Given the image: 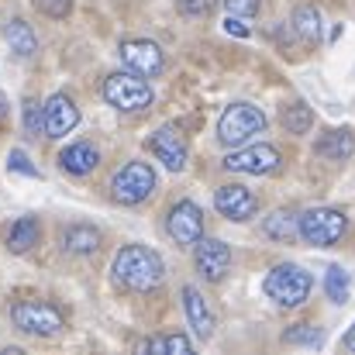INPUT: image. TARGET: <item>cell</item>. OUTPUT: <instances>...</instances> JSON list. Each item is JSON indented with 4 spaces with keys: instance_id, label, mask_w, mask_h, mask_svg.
I'll use <instances>...</instances> for the list:
<instances>
[{
    "instance_id": "obj_19",
    "label": "cell",
    "mask_w": 355,
    "mask_h": 355,
    "mask_svg": "<svg viewBox=\"0 0 355 355\" xmlns=\"http://www.w3.org/2000/svg\"><path fill=\"white\" fill-rule=\"evenodd\" d=\"M262 232L266 238H276V241H293V238H300V214L290 207H279L262 221Z\"/></svg>"
},
{
    "instance_id": "obj_21",
    "label": "cell",
    "mask_w": 355,
    "mask_h": 355,
    "mask_svg": "<svg viewBox=\"0 0 355 355\" xmlns=\"http://www.w3.org/2000/svg\"><path fill=\"white\" fill-rule=\"evenodd\" d=\"M38 238H42V228H38L35 218H17L10 225V232H7V248L14 255H24V252H31L38 245Z\"/></svg>"
},
{
    "instance_id": "obj_18",
    "label": "cell",
    "mask_w": 355,
    "mask_h": 355,
    "mask_svg": "<svg viewBox=\"0 0 355 355\" xmlns=\"http://www.w3.org/2000/svg\"><path fill=\"white\" fill-rule=\"evenodd\" d=\"M3 38H7V45H10V52H14L17 59H31V55L38 52V38H35L31 24H28V21H21V17L7 21Z\"/></svg>"
},
{
    "instance_id": "obj_28",
    "label": "cell",
    "mask_w": 355,
    "mask_h": 355,
    "mask_svg": "<svg viewBox=\"0 0 355 355\" xmlns=\"http://www.w3.org/2000/svg\"><path fill=\"white\" fill-rule=\"evenodd\" d=\"M176 7L183 17H211L218 0H176Z\"/></svg>"
},
{
    "instance_id": "obj_6",
    "label": "cell",
    "mask_w": 355,
    "mask_h": 355,
    "mask_svg": "<svg viewBox=\"0 0 355 355\" xmlns=\"http://www.w3.org/2000/svg\"><path fill=\"white\" fill-rule=\"evenodd\" d=\"M349 221L338 207H311L300 214V238L314 248H328L345 235Z\"/></svg>"
},
{
    "instance_id": "obj_15",
    "label": "cell",
    "mask_w": 355,
    "mask_h": 355,
    "mask_svg": "<svg viewBox=\"0 0 355 355\" xmlns=\"http://www.w3.org/2000/svg\"><path fill=\"white\" fill-rule=\"evenodd\" d=\"M180 300H183V314H187V321H190V328H193V335L197 338H211L214 335V314H211V307H207V300H204V293L197 290V286H183V293H180Z\"/></svg>"
},
{
    "instance_id": "obj_12",
    "label": "cell",
    "mask_w": 355,
    "mask_h": 355,
    "mask_svg": "<svg viewBox=\"0 0 355 355\" xmlns=\"http://www.w3.org/2000/svg\"><path fill=\"white\" fill-rule=\"evenodd\" d=\"M214 207H218L228 221H248V218H255L259 200H255L252 190H245V187H238V183H225V187L214 190Z\"/></svg>"
},
{
    "instance_id": "obj_4",
    "label": "cell",
    "mask_w": 355,
    "mask_h": 355,
    "mask_svg": "<svg viewBox=\"0 0 355 355\" xmlns=\"http://www.w3.org/2000/svg\"><path fill=\"white\" fill-rule=\"evenodd\" d=\"M10 321H14L17 331L38 335V338H52L66 328V318L45 300H17L10 307Z\"/></svg>"
},
{
    "instance_id": "obj_22",
    "label": "cell",
    "mask_w": 355,
    "mask_h": 355,
    "mask_svg": "<svg viewBox=\"0 0 355 355\" xmlns=\"http://www.w3.org/2000/svg\"><path fill=\"white\" fill-rule=\"evenodd\" d=\"M293 31L307 42V45H318L321 42V14L314 3H297L293 7Z\"/></svg>"
},
{
    "instance_id": "obj_30",
    "label": "cell",
    "mask_w": 355,
    "mask_h": 355,
    "mask_svg": "<svg viewBox=\"0 0 355 355\" xmlns=\"http://www.w3.org/2000/svg\"><path fill=\"white\" fill-rule=\"evenodd\" d=\"M35 7H38L45 17H69L73 0H35Z\"/></svg>"
},
{
    "instance_id": "obj_24",
    "label": "cell",
    "mask_w": 355,
    "mask_h": 355,
    "mask_svg": "<svg viewBox=\"0 0 355 355\" xmlns=\"http://www.w3.org/2000/svg\"><path fill=\"white\" fill-rule=\"evenodd\" d=\"M311 124H314V111H311L304 101H297V104H290V107L283 111V128H286L290 135H304V131H311Z\"/></svg>"
},
{
    "instance_id": "obj_17",
    "label": "cell",
    "mask_w": 355,
    "mask_h": 355,
    "mask_svg": "<svg viewBox=\"0 0 355 355\" xmlns=\"http://www.w3.org/2000/svg\"><path fill=\"white\" fill-rule=\"evenodd\" d=\"M101 245H104V235L94 225H69L62 232V248L69 255H94Z\"/></svg>"
},
{
    "instance_id": "obj_25",
    "label": "cell",
    "mask_w": 355,
    "mask_h": 355,
    "mask_svg": "<svg viewBox=\"0 0 355 355\" xmlns=\"http://www.w3.org/2000/svg\"><path fill=\"white\" fill-rule=\"evenodd\" d=\"M324 293H328L331 304H345L349 300V272L342 266H331L324 272Z\"/></svg>"
},
{
    "instance_id": "obj_2",
    "label": "cell",
    "mask_w": 355,
    "mask_h": 355,
    "mask_svg": "<svg viewBox=\"0 0 355 355\" xmlns=\"http://www.w3.org/2000/svg\"><path fill=\"white\" fill-rule=\"evenodd\" d=\"M311 290H314V276L304 266H297V262H279L262 279V293L272 304H279V307H300V304H307Z\"/></svg>"
},
{
    "instance_id": "obj_5",
    "label": "cell",
    "mask_w": 355,
    "mask_h": 355,
    "mask_svg": "<svg viewBox=\"0 0 355 355\" xmlns=\"http://www.w3.org/2000/svg\"><path fill=\"white\" fill-rule=\"evenodd\" d=\"M152 190H155V173H152L148 162H138V159L124 162L118 169V176L111 180V197L124 207H135V204L148 200Z\"/></svg>"
},
{
    "instance_id": "obj_29",
    "label": "cell",
    "mask_w": 355,
    "mask_h": 355,
    "mask_svg": "<svg viewBox=\"0 0 355 355\" xmlns=\"http://www.w3.org/2000/svg\"><path fill=\"white\" fill-rule=\"evenodd\" d=\"M7 169H10V173H24V176L38 180V166H31V159H28L21 148H14V152L7 155Z\"/></svg>"
},
{
    "instance_id": "obj_26",
    "label": "cell",
    "mask_w": 355,
    "mask_h": 355,
    "mask_svg": "<svg viewBox=\"0 0 355 355\" xmlns=\"http://www.w3.org/2000/svg\"><path fill=\"white\" fill-rule=\"evenodd\" d=\"M283 342H286V345H304V349H321V345H324V335H321V328H314V324H293V328L283 335Z\"/></svg>"
},
{
    "instance_id": "obj_23",
    "label": "cell",
    "mask_w": 355,
    "mask_h": 355,
    "mask_svg": "<svg viewBox=\"0 0 355 355\" xmlns=\"http://www.w3.org/2000/svg\"><path fill=\"white\" fill-rule=\"evenodd\" d=\"M141 352H152V355H162V352L187 355V352H193V342H190L187 335H152L148 342H141Z\"/></svg>"
},
{
    "instance_id": "obj_8",
    "label": "cell",
    "mask_w": 355,
    "mask_h": 355,
    "mask_svg": "<svg viewBox=\"0 0 355 355\" xmlns=\"http://www.w3.org/2000/svg\"><path fill=\"white\" fill-rule=\"evenodd\" d=\"M121 62H124L131 73L145 76V80H152V76H159V73L166 69L162 45L152 42V38H128V42H121Z\"/></svg>"
},
{
    "instance_id": "obj_1",
    "label": "cell",
    "mask_w": 355,
    "mask_h": 355,
    "mask_svg": "<svg viewBox=\"0 0 355 355\" xmlns=\"http://www.w3.org/2000/svg\"><path fill=\"white\" fill-rule=\"evenodd\" d=\"M111 269L121 286H128L135 293H148V290L162 286V279H166V262L148 245H121Z\"/></svg>"
},
{
    "instance_id": "obj_10",
    "label": "cell",
    "mask_w": 355,
    "mask_h": 355,
    "mask_svg": "<svg viewBox=\"0 0 355 355\" xmlns=\"http://www.w3.org/2000/svg\"><path fill=\"white\" fill-rule=\"evenodd\" d=\"M228 173H248V176H269L279 169V152L272 145H245L221 162Z\"/></svg>"
},
{
    "instance_id": "obj_11",
    "label": "cell",
    "mask_w": 355,
    "mask_h": 355,
    "mask_svg": "<svg viewBox=\"0 0 355 355\" xmlns=\"http://www.w3.org/2000/svg\"><path fill=\"white\" fill-rule=\"evenodd\" d=\"M193 266L207 283H221L225 272L232 269V248L221 238H200L193 245Z\"/></svg>"
},
{
    "instance_id": "obj_20",
    "label": "cell",
    "mask_w": 355,
    "mask_h": 355,
    "mask_svg": "<svg viewBox=\"0 0 355 355\" xmlns=\"http://www.w3.org/2000/svg\"><path fill=\"white\" fill-rule=\"evenodd\" d=\"M352 152H355V135L349 128L328 131V135L318 141V155H321V159H331V162H345V159H352Z\"/></svg>"
},
{
    "instance_id": "obj_9",
    "label": "cell",
    "mask_w": 355,
    "mask_h": 355,
    "mask_svg": "<svg viewBox=\"0 0 355 355\" xmlns=\"http://www.w3.org/2000/svg\"><path fill=\"white\" fill-rule=\"evenodd\" d=\"M166 232L180 248H193L204 238V211L193 200H180L173 204L169 218H166Z\"/></svg>"
},
{
    "instance_id": "obj_16",
    "label": "cell",
    "mask_w": 355,
    "mask_h": 355,
    "mask_svg": "<svg viewBox=\"0 0 355 355\" xmlns=\"http://www.w3.org/2000/svg\"><path fill=\"white\" fill-rule=\"evenodd\" d=\"M59 166L69 176H90L101 166V148L94 141H73V145H66L59 152Z\"/></svg>"
},
{
    "instance_id": "obj_33",
    "label": "cell",
    "mask_w": 355,
    "mask_h": 355,
    "mask_svg": "<svg viewBox=\"0 0 355 355\" xmlns=\"http://www.w3.org/2000/svg\"><path fill=\"white\" fill-rule=\"evenodd\" d=\"M342 345H345L349 352H355V321H352V328H349V331L342 335Z\"/></svg>"
},
{
    "instance_id": "obj_13",
    "label": "cell",
    "mask_w": 355,
    "mask_h": 355,
    "mask_svg": "<svg viewBox=\"0 0 355 355\" xmlns=\"http://www.w3.org/2000/svg\"><path fill=\"white\" fill-rule=\"evenodd\" d=\"M42 107H45V138H62L80 124V111L69 94H52Z\"/></svg>"
},
{
    "instance_id": "obj_3",
    "label": "cell",
    "mask_w": 355,
    "mask_h": 355,
    "mask_svg": "<svg viewBox=\"0 0 355 355\" xmlns=\"http://www.w3.org/2000/svg\"><path fill=\"white\" fill-rule=\"evenodd\" d=\"M104 101L111 107H118L124 114H135V111H145L152 104V87L145 76L138 73H107L104 76Z\"/></svg>"
},
{
    "instance_id": "obj_32",
    "label": "cell",
    "mask_w": 355,
    "mask_h": 355,
    "mask_svg": "<svg viewBox=\"0 0 355 355\" xmlns=\"http://www.w3.org/2000/svg\"><path fill=\"white\" fill-rule=\"evenodd\" d=\"M225 31L235 35V38H248V24H241L238 14H228V17H225Z\"/></svg>"
},
{
    "instance_id": "obj_7",
    "label": "cell",
    "mask_w": 355,
    "mask_h": 355,
    "mask_svg": "<svg viewBox=\"0 0 355 355\" xmlns=\"http://www.w3.org/2000/svg\"><path fill=\"white\" fill-rule=\"evenodd\" d=\"M259 131H266V114L255 104H232L218 121V141L221 145H245Z\"/></svg>"
},
{
    "instance_id": "obj_31",
    "label": "cell",
    "mask_w": 355,
    "mask_h": 355,
    "mask_svg": "<svg viewBox=\"0 0 355 355\" xmlns=\"http://www.w3.org/2000/svg\"><path fill=\"white\" fill-rule=\"evenodd\" d=\"M228 14H238V17H255L259 14V0H225Z\"/></svg>"
},
{
    "instance_id": "obj_34",
    "label": "cell",
    "mask_w": 355,
    "mask_h": 355,
    "mask_svg": "<svg viewBox=\"0 0 355 355\" xmlns=\"http://www.w3.org/2000/svg\"><path fill=\"white\" fill-rule=\"evenodd\" d=\"M7 118V101H3V97H0V121Z\"/></svg>"
},
{
    "instance_id": "obj_14",
    "label": "cell",
    "mask_w": 355,
    "mask_h": 355,
    "mask_svg": "<svg viewBox=\"0 0 355 355\" xmlns=\"http://www.w3.org/2000/svg\"><path fill=\"white\" fill-rule=\"evenodd\" d=\"M148 148L166 162V169H173V173H183L187 169V141H183V135L176 131V128H159L152 138H148Z\"/></svg>"
},
{
    "instance_id": "obj_27",
    "label": "cell",
    "mask_w": 355,
    "mask_h": 355,
    "mask_svg": "<svg viewBox=\"0 0 355 355\" xmlns=\"http://www.w3.org/2000/svg\"><path fill=\"white\" fill-rule=\"evenodd\" d=\"M21 121H24V131L31 135V138H38V135H45V107L38 104V101H24V111H21Z\"/></svg>"
}]
</instances>
